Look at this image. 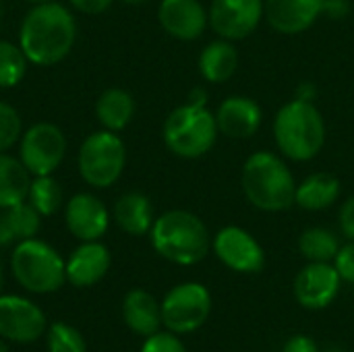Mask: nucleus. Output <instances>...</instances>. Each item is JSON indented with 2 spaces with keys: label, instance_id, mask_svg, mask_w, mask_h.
Wrapping results in <instances>:
<instances>
[{
  "label": "nucleus",
  "instance_id": "f257e3e1",
  "mask_svg": "<svg viewBox=\"0 0 354 352\" xmlns=\"http://www.w3.org/2000/svg\"><path fill=\"white\" fill-rule=\"evenodd\" d=\"M77 41V19L68 6L50 0L33 4L19 27V46L35 66L62 62Z\"/></svg>",
  "mask_w": 354,
  "mask_h": 352
},
{
  "label": "nucleus",
  "instance_id": "f03ea898",
  "mask_svg": "<svg viewBox=\"0 0 354 352\" xmlns=\"http://www.w3.org/2000/svg\"><path fill=\"white\" fill-rule=\"evenodd\" d=\"M274 139L284 158L309 162L319 156L326 143V122L311 100L286 102L274 118Z\"/></svg>",
  "mask_w": 354,
  "mask_h": 352
},
{
  "label": "nucleus",
  "instance_id": "7ed1b4c3",
  "mask_svg": "<svg viewBox=\"0 0 354 352\" xmlns=\"http://www.w3.org/2000/svg\"><path fill=\"white\" fill-rule=\"evenodd\" d=\"M243 193L261 212H284L295 205L297 183L286 162L272 151H255L241 172Z\"/></svg>",
  "mask_w": 354,
  "mask_h": 352
},
{
  "label": "nucleus",
  "instance_id": "20e7f679",
  "mask_svg": "<svg viewBox=\"0 0 354 352\" xmlns=\"http://www.w3.org/2000/svg\"><path fill=\"white\" fill-rule=\"evenodd\" d=\"M151 247L176 266H195L209 253L212 241L201 218L187 210H170L156 218L149 230Z\"/></svg>",
  "mask_w": 354,
  "mask_h": 352
},
{
  "label": "nucleus",
  "instance_id": "39448f33",
  "mask_svg": "<svg viewBox=\"0 0 354 352\" xmlns=\"http://www.w3.org/2000/svg\"><path fill=\"white\" fill-rule=\"evenodd\" d=\"M216 116L205 106L183 104L174 108L162 127V137L174 156L183 160H197L212 151L218 139Z\"/></svg>",
  "mask_w": 354,
  "mask_h": 352
},
{
  "label": "nucleus",
  "instance_id": "423d86ee",
  "mask_svg": "<svg viewBox=\"0 0 354 352\" xmlns=\"http://www.w3.org/2000/svg\"><path fill=\"white\" fill-rule=\"evenodd\" d=\"M10 270L15 280L35 295L56 293L66 280L64 259L60 253L35 237L17 243L10 255Z\"/></svg>",
  "mask_w": 354,
  "mask_h": 352
},
{
  "label": "nucleus",
  "instance_id": "0eeeda50",
  "mask_svg": "<svg viewBox=\"0 0 354 352\" xmlns=\"http://www.w3.org/2000/svg\"><path fill=\"white\" fill-rule=\"evenodd\" d=\"M127 147L124 141L106 129L89 133L77 154V168L85 185L91 189L112 187L124 172Z\"/></svg>",
  "mask_w": 354,
  "mask_h": 352
},
{
  "label": "nucleus",
  "instance_id": "6e6552de",
  "mask_svg": "<svg viewBox=\"0 0 354 352\" xmlns=\"http://www.w3.org/2000/svg\"><path fill=\"white\" fill-rule=\"evenodd\" d=\"M66 156V137L52 122H35L19 139V160L31 176L54 174Z\"/></svg>",
  "mask_w": 354,
  "mask_h": 352
},
{
  "label": "nucleus",
  "instance_id": "1a4fd4ad",
  "mask_svg": "<svg viewBox=\"0 0 354 352\" xmlns=\"http://www.w3.org/2000/svg\"><path fill=\"white\" fill-rule=\"evenodd\" d=\"M212 313L209 290L199 282L174 286L162 301V324L172 334L197 332Z\"/></svg>",
  "mask_w": 354,
  "mask_h": 352
},
{
  "label": "nucleus",
  "instance_id": "9d476101",
  "mask_svg": "<svg viewBox=\"0 0 354 352\" xmlns=\"http://www.w3.org/2000/svg\"><path fill=\"white\" fill-rule=\"evenodd\" d=\"M216 257L232 272L257 274L266 266V251L257 239L239 226L222 228L212 241Z\"/></svg>",
  "mask_w": 354,
  "mask_h": 352
},
{
  "label": "nucleus",
  "instance_id": "9b49d317",
  "mask_svg": "<svg viewBox=\"0 0 354 352\" xmlns=\"http://www.w3.org/2000/svg\"><path fill=\"white\" fill-rule=\"evenodd\" d=\"M209 27L224 39L249 37L263 19V0H212Z\"/></svg>",
  "mask_w": 354,
  "mask_h": 352
},
{
  "label": "nucleus",
  "instance_id": "f8f14e48",
  "mask_svg": "<svg viewBox=\"0 0 354 352\" xmlns=\"http://www.w3.org/2000/svg\"><path fill=\"white\" fill-rule=\"evenodd\" d=\"M342 286V278L334 263L309 261L295 278V297L301 307L319 311L330 307Z\"/></svg>",
  "mask_w": 354,
  "mask_h": 352
},
{
  "label": "nucleus",
  "instance_id": "ddd939ff",
  "mask_svg": "<svg viewBox=\"0 0 354 352\" xmlns=\"http://www.w3.org/2000/svg\"><path fill=\"white\" fill-rule=\"evenodd\" d=\"M46 332V315L23 297H0V336L17 344L35 342Z\"/></svg>",
  "mask_w": 354,
  "mask_h": 352
},
{
  "label": "nucleus",
  "instance_id": "4468645a",
  "mask_svg": "<svg viewBox=\"0 0 354 352\" xmlns=\"http://www.w3.org/2000/svg\"><path fill=\"white\" fill-rule=\"evenodd\" d=\"M64 222L77 241H100L110 226V212L97 195L75 193L64 205Z\"/></svg>",
  "mask_w": 354,
  "mask_h": 352
},
{
  "label": "nucleus",
  "instance_id": "2eb2a0df",
  "mask_svg": "<svg viewBox=\"0 0 354 352\" xmlns=\"http://www.w3.org/2000/svg\"><path fill=\"white\" fill-rule=\"evenodd\" d=\"M158 21L168 35L180 41L199 39L209 25L207 10L199 0H162Z\"/></svg>",
  "mask_w": 354,
  "mask_h": 352
},
{
  "label": "nucleus",
  "instance_id": "dca6fc26",
  "mask_svg": "<svg viewBox=\"0 0 354 352\" xmlns=\"http://www.w3.org/2000/svg\"><path fill=\"white\" fill-rule=\"evenodd\" d=\"M326 0H263V17L284 35L307 31L324 12Z\"/></svg>",
  "mask_w": 354,
  "mask_h": 352
},
{
  "label": "nucleus",
  "instance_id": "f3484780",
  "mask_svg": "<svg viewBox=\"0 0 354 352\" xmlns=\"http://www.w3.org/2000/svg\"><path fill=\"white\" fill-rule=\"evenodd\" d=\"M218 131L230 139H249L253 137L263 120V112L253 98L230 95L216 110Z\"/></svg>",
  "mask_w": 354,
  "mask_h": 352
},
{
  "label": "nucleus",
  "instance_id": "a211bd4d",
  "mask_svg": "<svg viewBox=\"0 0 354 352\" xmlns=\"http://www.w3.org/2000/svg\"><path fill=\"white\" fill-rule=\"evenodd\" d=\"M110 263L112 257L106 245H102L100 241L81 243L64 261L66 282H71L77 288L93 286L108 274Z\"/></svg>",
  "mask_w": 354,
  "mask_h": 352
},
{
  "label": "nucleus",
  "instance_id": "6ab92c4d",
  "mask_svg": "<svg viewBox=\"0 0 354 352\" xmlns=\"http://www.w3.org/2000/svg\"><path fill=\"white\" fill-rule=\"evenodd\" d=\"M122 317L131 332L145 338L153 336L156 332H160V326H164L162 305L143 288H133L131 293H127L122 301Z\"/></svg>",
  "mask_w": 354,
  "mask_h": 352
},
{
  "label": "nucleus",
  "instance_id": "aec40b11",
  "mask_svg": "<svg viewBox=\"0 0 354 352\" xmlns=\"http://www.w3.org/2000/svg\"><path fill=\"white\" fill-rule=\"evenodd\" d=\"M114 222L118 228L131 237H143L149 234L156 216L153 205L147 195L139 191H129L120 195L114 203Z\"/></svg>",
  "mask_w": 354,
  "mask_h": 352
},
{
  "label": "nucleus",
  "instance_id": "412c9836",
  "mask_svg": "<svg viewBox=\"0 0 354 352\" xmlns=\"http://www.w3.org/2000/svg\"><path fill=\"white\" fill-rule=\"evenodd\" d=\"M197 66L207 83H224L232 79L239 68V52L230 39H214L201 50Z\"/></svg>",
  "mask_w": 354,
  "mask_h": 352
},
{
  "label": "nucleus",
  "instance_id": "4be33fe9",
  "mask_svg": "<svg viewBox=\"0 0 354 352\" xmlns=\"http://www.w3.org/2000/svg\"><path fill=\"white\" fill-rule=\"evenodd\" d=\"M95 116L102 129L120 133L131 124L135 116V100L129 91L120 87H108L100 93L95 102Z\"/></svg>",
  "mask_w": 354,
  "mask_h": 352
},
{
  "label": "nucleus",
  "instance_id": "5701e85b",
  "mask_svg": "<svg viewBox=\"0 0 354 352\" xmlns=\"http://www.w3.org/2000/svg\"><path fill=\"white\" fill-rule=\"evenodd\" d=\"M338 197H340V180L328 172H315L297 185L295 205L307 212H322L332 207Z\"/></svg>",
  "mask_w": 354,
  "mask_h": 352
},
{
  "label": "nucleus",
  "instance_id": "b1692460",
  "mask_svg": "<svg viewBox=\"0 0 354 352\" xmlns=\"http://www.w3.org/2000/svg\"><path fill=\"white\" fill-rule=\"evenodd\" d=\"M41 216L25 201L2 210L0 214V249L12 243L33 239L39 232Z\"/></svg>",
  "mask_w": 354,
  "mask_h": 352
},
{
  "label": "nucleus",
  "instance_id": "393cba45",
  "mask_svg": "<svg viewBox=\"0 0 354 352\" xmlns=\"http://www.w3.org/2000/svg\"><path fill=\"white\" fill-rule=\"evenodd\" d=\"M31 174L19 160V156L0 154V212L27 201Z\"/></svg>",
  "mask_w": 354,
  "mask_h": 352
},
{
  "label": "nucleus",
  "instance_id": "a878e982",
  "mask_svg": "<svg viewBox=\"0 0 354 352\" xmlns=\"http://www.w3.org/2000/svg\"><path fill=\"white\" fill-rule=\"evenodd\" d=\"M299 251L307 261L332 263L340 251V241L332 230L315 226V228H307L299 237Z\"/></svg>",
  "mask_w": 354,
  "mask_h": 352
},
{
  "label": "nucleus",
  "instance_id": "bb28decb",
  "mask_svg": "<svg viewBox=\"0 0 354 352\" xmlns=\"http://www.w3.org/2000/svg\"><path fill=\"white\" fill-rule=\"evenodd\" d=\"M27 203L41 218L54 216L62 207V203H64V195H62L60 183L52 174H48V176H33L31 185H29Z\"/></svg>",
  "mask_w": 354,
  "mask_h": 352
},
{
  "label": "nucleus",
  "instance_id": "cd10ccee",
  "mask_svg": "<svg viewBox=\"0 0 354 352\" xmlns=\"http://www.w3.org/2000/svg\"><path fill=\"white\" fill-rule=\"evenodd\" d=\"M29 64L31 62L23 54L19 44L0 39V89L17 87L25 79Z\"/></svg>",
  "mask_w": 354,
  "mask_h": 352
},
{
  "label": "nucleus",
  "instance_id": "c85d7f7f",
  "mask_svg": "<svg viewBox=\"0 0 354 352\" xmlns=\"http://www.w3.org/2000/svg\"><path fill=\"white\" fill-rule=\"evenodd\" d=\"M48 352H87L85 338L77 328L56 322L48 330Z\"/></svg>",
  "mask_w": 354,
  "mask_h": 352
},
{
  "label": "nucleus",
  "instance_id": "c756f323",
  "mask_svg": "<svg viewBox=\"0 0 354 352\" xmlns=\"http://www.w3.org/2000/svg\"><path fill=\"white\" fill-rule=\"evenodd\" d=\"M21 135H23V124L19 112L8 102L0 100V154L15 147Z\"/></svg>",
  "mask_w": 354,
  "mask_h": 352
},
{
  "label": "nucleus",
  "instance_id": "7c9ffc66",
  "mask_svg": "<svg viewBox=\"0 0 354 352\" xmlns=\"http://www.w3.org/2000/svg\"><path fill=\"white\" fill-rule=\"evenodd\" d=\"M141 352H187L185 344L176 338V334L172 332H156L153 336H149Z\"/></svg>",
  "mask_w": 354,
  "mask_h": 352
},
{
  "label": "nucleus",
  "instance_id": "2f4dec72",
  "mask_svg": "<svg viewBox=\"0 0 354 352\" xmlns=\"http://www.w3.org/2000/svg\"><path fill=\"white\" fill-rule=\"evenodd\" d=\"M334 266H336L342 282L354 284V241H351L344 247H340V251H338V255L334 259Z\"/></svg>",
  "mask_w": 354,
  "mask_h": 352
},
{
  "label": "nucleus",
  "instance_id": "473e14b6",
  "mask_svg": "<svg viewBox=\"0 0 354 352\" xmlns=\"http://www.w3.org/2000/svg\"><path fill=\"white\" fill-rule=\"evenodd\" d=\"M282 352H319V346H317V342L311 336L297 334V336L286 340Z\"/></svg>",
  "mask_w": 354,
  "mask_h": 352
},
{
  "label": "nucleus",
  "instance_id": "72a5a7b5",
  "mask_svg": "<svg viewBox=\"0 0 354 352\" xmlns=\"http://www.w3.org/2000/svg\"><path fill=\"white\" fill-rule=\"evenodd\" d=\"M114 0H68V4L83 15H100L112 6Z\"/></svg>",
  "mask_w": 354,
  "mask_h": 352
},
{
  "label": "nucleus",
  "instance_id": "f704fd0d",
  "mask_svg": "<svg viewBox=\"0 0 354 352\" xmlns=\"http://www.w3.org/2000/svg\"><path fill=\"white\" fill-rule=\"evenodd\" d=\"M340 230L348 241H354V195L344 201L340 210Z\"/></svg>",
  "mask_w": 354,
  "mask_h": 352
},
{
  "label": "nucleus",
  "instance_id": "c9c22d12",
  "mask_svg": "<svg viewBox=\"0 0 354 352\" xmlns=\"http://www.w3.org/2000/svg\"><path fill=\"white\" fill-rule=\"evenodd\" d=\"M205 102H207V91L205 89H193L191 93H189V104H195V106H205Z\"/></svg>",
  "mask_w": 354,
  "mask_h": 352
},
{
  "label": "nucleus",
  "instance_id": "e433bc0d",
  "mask_svg": "<svg viewBox=\"0 0 354 352\" xmlns=\"http://www.w3.org/2000/svg\"><path fill=\"white\" fill-rule=\"evenodd\" d=\"M120 2H124V4H133V6H137V4H145V2H149V0H120Z\"/></svg>",
  "mask_w": 354,
  "mask_h": 352
},
{
  "label": "nucleus",
  "instance_id": "4c0bfd02",
  "mask_svg": "<svg viewBox=\"0 0 354 352\" xmlns=\"http://www.w3.org/2000/svg\"><path fill=\"white\" fill-rule=\"evenodd\" d=\"M322 352H344L342 349H326V351H322Z\"/></svg>",
  "mask_w": 354,
  "mask_h": 352
},
{
  "label": "nucleus",
  "instance_id": "58836bf2",
  "mask_svg": "<svg viewBox=\"0 0 354 352\" xmlns=\"http://www.w3.org/2000/svg\"><path fill=\"white\" fill-rule=\"evenodd\" d=\"M27 2H33V4H39V2H50V0H27Z\"/></svg>",
  "mask_w": 354,
  "mask_h": 352
},
{
  "label": "nucleus",
  "instance_id": "ea45409f",
  "mask_svg": "<svg viewBox=\"0 0 354 352\" xmlns=\"http://www.w3.org/2000/svg\"><path fill=\"white\" fill-rule=\"evenodd\" d=\"M0 352H6V346H4L2 342H0Z\"/></svg>",
  "mask_w": 354,
  "mask_h": 352
},
{
  "label": "nucleus",
  "instance_id": "a19ab883",
  "mask_svg": "<svg viewBox=\"0 0 354 352\" xmlns=\"http://www.w3.org/2000/svg\"><path fill=\"white\" fill-rule=\"evenodd\" d=\"M0 288H2V266H0Z\"/></svg>",
  "mask_w": 354,
  "mask_h": 352
},
{
  "label": "nucleus",
  "instance_id": "79ce46f5",
  "mask_svg": "<svg viewBox=\"0 0 354 352\" xmlns=\"http://www.w3.org/2000/svg\"><path fill=\"white\" fill-rule=\"evenodd\" d=\"M0 15H2V6H0Z\"/></svg>",
  "mask_w": 354,
  "mask_h": 352
}]
</instances>
